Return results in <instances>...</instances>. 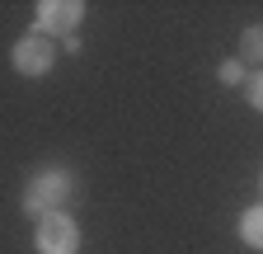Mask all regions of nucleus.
Masks as SVG:
<instances>
[{
    "mask_svg": "<svg viewBox=\"0 0 263 254\" xmlns=\"http://www.w3.org/2000/svg\"><path fill=\"white\" fill-rule=\"evenodd\" d=\"M240 61H263V24L245 28V38H240Z\"/></svg>",
    "mask_w": 263,
    "mask_h": 254,
    "instance_id": "423d86ee",
    "label": "nucleus"
},
{
    "mask_svg": "<svg viewBox=\"0 0 263 254\" xmlns=\"http://www.w3.org/2000/svg\"><path fill=\"white\" fill-rule=\"evenodd\" d=\"M71 198V174H66L61 165H47V170H38L28 179V188H24V212L28 216H52V212H61V203Z\"/></svg>",
    "mask_w": 263,
    "mask_h": 254,
    "instance_id": "f257e3e1",
    "label": "nucleus"
},
{
    "mask_svg": "<svg viewBox=\"0 0 263 254\" xmlns=\"http://www.w3.org/2000/svg\"><path fill=\"white\" fill-rule=\"evenodd\" d=\"M216 80L221 85H245L249 76H245V61H221V66H216Z\"/></svg>",
    "mask_w": 263,
    "mask_h": 254,
    "instance_id": "0eeeda50",
    "label": "nucleus"
},
{
    "mask_svg": "<svg viewBox=\"0 0 263 254\" xmlns=\"http://www.w3.org/2000/svg\"><path fill=\"white\" fill-rule=\"evenodd\" d=\"M10 57H14V71H19V76H47V71L57 66V43L43 38V33H28V38L14 43Z\"/></svg>",
    "mask_w": 263,
    "mask_h": 254,
    "instance_id": "20e7f679",
    "label": "nucleus"
},
{
    "mask_svg": "<svg viewBox=\"0 0 263 254\" xmlns=\"http://www.w3.org/2000/svg\"><path fill=\"white\" fill-rule=\"evenodd\" d=\"M33 245H38V254H80V226L66 212H52L38 221Z\"/></svg>",
    "mask_w": 263,
    "mask_h": 254,
    "instance_id": "f03ea898",
    "label": "nucleus"
},
{
    "mask_svg": "<svg viewBox=\"0 0 263 254\" xmlns=\"http://www.w3.org/2000/svg\"><path fill=\"white\" fill-rule=\"evenodd\" d=\"M80 19H85V5H80V0H43V5H38V28H33V33L66 38V43H71L76 28H80Z\"/></svg>",
    "mask_w": 263,
    "mask_h": 254,
    "instance_id": "7ed1b4c3",
    "label": "nucleus"
},
{
    "mask_svg": "<svg viewBox=\"0 0 263 254\" xmlns=\"http://www.w3.org/2000/svg\"><path fill=\"white\" fill-rule=\"evenodd\" d=\"M240 240H245L249 249H263V207H249V212L240 216Z\"/></svg>",
    "mask_w": 263,
    "mask_h": 254,
    "instance_id": "39448f33",
    "label": "nucleus"
},
{
    "mask_svg": "<svg viewBox=\"0 0 263 254\" xmlns=\"http://www.w3.org/2000/svg\"><path fill=\"white\" fill-rule=\"evenodd\" d=\"M245 89H249V104L263 113V71H258V76H249V80H245Z\"/></svg>",
    "mask_w": 263,
    "mask_h": 254,
    "instance_id": "6e6552de",
    "label": "nucleus"
}]
</instances>
